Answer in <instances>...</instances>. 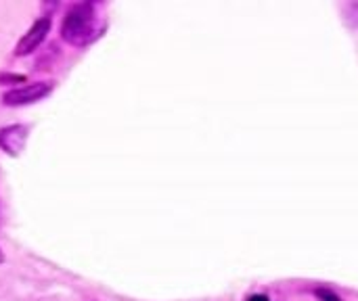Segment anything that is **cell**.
<instances>
[{
	"label": "cell",
	"instance_id": "4",
	"mask_svg": "<svg viewBox=\"0 0 358 301\" xmlns=\"http://www.w3.org/2000/svg\"><path fill=\"white\" fill-rule=\"evenodd\" d=\"M27 134H29V128L23 126V124H13V126H4L0 130V149L10 155V157H17L25 142H27Z\"/></svg>",
	"mask_w": 358,
	"mask_h": 301
},
{
	"label": "cell",
	"instance_id": "6",
	"mask_svg": "<svg viewBox=\"0 0 358 301\" xmlns=\"http://www.w3.org/2000/svg\"><path fill=\"white\" fill-rule=\"evenodd\" d=\"M315 295H317V300L319 301H342V298H340L336 291H331V289H327V287H317V289H315Z\"/></svg>",
	"mask_w": 358,
	"mask_h": 301
},
{
	"label": "cell",
	"instance_id": "1",
	"mask_svg": "<svg viewBox=\"0 0 358 301\" xmlns=\"http://www.w3.org/2000/svg\"><path fill=\"white\" fill-rule=\"evenodd\" d=\"M101 36V15L96 2H78L71 4L61 21V38L76 46H88Z\"/></svg>",
	"mask_w": 358,
	"mask_h": 301
},
{
	"label": "cell",
	"instance_id": "8",
	"mask_svg": "<svg viewBox=\"0 0 358 301\" xmlns=\"http://www.w3.org/2000/svg\"><path fill=\"white\" fill-rule=\"evenodd\" d=\"M248 301H268V298H266V295H262V293H256V295H252Z\"/></svg>",
	"mask_w": 358,
	"mask_h": 301
},
{
	"label": "cell",
	"instance_id": "3",
	"mask_svg": "<svg viewBox=\"0 0 358 301\" xmlns=\"http://www.w3.org/2000/svg\"><path fill=\"white\" fill-rule=\"evenodd\" d=\"M50 25H52L50 17H40V19H36L34 25L25 31V36L17 42L15 54H17V57H27V54H31V52L46 40V34L50 31Z\"/></svg>",
	"mask_w": 358,
	"mask_h": 301
},
{
	"label": "cell",
	"instance_id": "7",
	"mask_svg": "<svg viewBox=\"0 0 358 301\" xmlns=\"http://www.w3.org/2000/svg\"><path fill=\"white\" fill-rule=\"evenodd\" d=\"M21 82H25V75L0 71V86H10V84H21Z\"/></svg>",
	"mask_w": 358,
	"mask_h": 301
},
{
	"label": "cell",
	"instance_id": "9",
	"mask_svg": "<svg viewBox=\"0 0 358 301\" xmlns=\"http://www.w3.org/2000/svg\"><path fill=\"white\" fill-rule=\"evenodd\" d=\"M4 262V254H2V249H0V264Z\"/></svg>",
	"mask_w": 358,
	"mask_h": 301
},
{
	"label": "cell",
	"instance_id": "2",
	"mask_svg": "<svg viewBox=\"0 0 358 301\" xmlns=\"http://www.w3.org/2000/svg\"><path fill=\"white\" fill-rule=\"evenodd\" d=\"M52 92V84L50 82H34V84H25L19 88L8 90L2 96V105L4 107H23V105H31L44 96H48Z\"/></svg>",
	"mask_w": 358,
	"mask_h": 301
},
{
	"label": "cell",
	"instance_id": "5",
	"mask_svg": "<svg viewBox=\"0 0 358 301\" xmlns=\"http://www.w3.org/2000/svg\"><path fill=\"white\" fill-rule=\"evenodd\" d=\"M344 10V21L348 23V27L357 29L358 27V2H346L342 6Z\"/></svg>",
	"mask_w": 358,
	"mask_h": 301
}]
</instances>
